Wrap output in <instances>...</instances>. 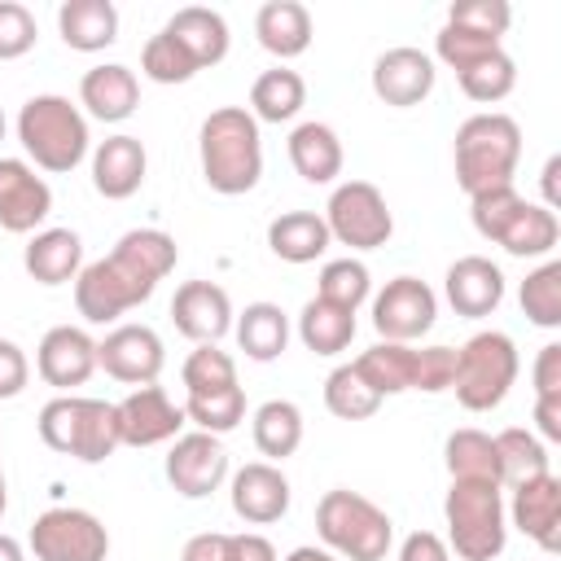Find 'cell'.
Returning a JSON list of instances; mask_svg holds the SVG:
<instances>
[{
  "instance_id": "1",
  "label": "cell",
  "mask_w": 561,
  "mask_h": 561,
  "mask_svg": "<svg viewBox=\"0 0 561 561\" xmlns=\"http://www.w3.org/2000/svg\"><path fill=\"white\" fill-rule=\"evenodd\" d=\"M180 245L171 232L162 228H131L118 237V245L88 263L75 276V307L88 324H114L118 316H127L131 307H140L158 280L175 267Z\"/></svg>"
},
{
  "instance_id": "2",
  "label": "cell",
  "mask_w": 561,
  "mask_h": 561,
  "mask_svg": "<svg viewBox=\"0 0 561 561\" xmlns=\"http://www.w3.org/2000/svg\"><path fill=\"white\" fill-rule=\"evenodd\" d=\"M197 158H202V175L215 193H224V197L250 193L263 175V136H259V123L250 118V110L245 105L210 110L197 131Z\"/></svg>"
},
{
  "instance_id": "3",
  "label": "cell",
  "mask_w": 561,
  "mask_h": 561,
  "mask_svg": "<svg viewBox=\"0 0 561 561\" xmlns=\"http://www.w3.org/2000/svg\"><path fill=\"white\" fill-rule=\"evenodd\" d=\"M18 140L31 167L53 171V175L75 171L92 149L88 114L70 96H57V92H39L18 110Z\"/></svg>"
},
{
  "instance_id": "4",
  "label": "cell",
  "mask_w": 561,
  "mask_h": 561,
  "mask_svg": "<svg viewBox=\"0 0 561 561\" xmlns=\"http://www.w3.org/2000/svg\"><path fill=\"white\" fill-rule=\"evenodd\" d=\"M451 158H456V184L469 197L486 193V188H500V184H513V171H517V158H522V127H517V118H508L500 110L465 118L456 127Z\"/></svg>"
},
{
  "instance_id": "5",
  "label": "cell",
  "mask_w": 561,
  "mask_h": 561,
  "mask_svg": "<svg viewBox=\"0 0 561 561\" xmlns=\"http://www.w3.org/2000/svg\"><path fill=\"white\" fill-rule=\"evenodd\" d=\"M39 438L44 447L75 456L83 465H101L123 447L118 438V408L88 394H57L39 408Z\"/></svg>"
},
{
  "instance_id": "6",
  "label": "cell",
  "mask_w": 561,
  "mask_h": 561,
  "mask_svg": "<svg viewBox=\"0 0 561 561\" xmlns=\"http://www.w3.org/2000/svg\"><path fill=\"white\" fill-rule=\"evenodd\" d=\"M316 530L324 548L342 561H386L394 543V522L381 504L351 486H333L316 504Z\"/></svg>"
},
{
  "instance_id": "7",
  "label": "cell",
  "mask_w": 561,
  "mask_h": 561,
  "mask_svg": "<svg viewBox=\"0 0 561 561\" xmlns=\"http://www.w3.org/2000/svg\"><path fill=\"white\" fill-rule=\"evenodd\" d=\"M447 548L460 561H495L508 543L504 486L495 482H451L443 500Z\"/></svg>"
},
{
  "instance_id": "8",
  "label": "cell",
  "mask_w": 561,
  "mask_h": 561,
  "mask_svg": "<svg viewBox=\"0 0 561 561\" xmlns=\"http://www.w3.org/2000/svg\"><path fill=\"white\" fill-rule=\"evenodd\" d=\"M517 342L500 329H482L473 333L460 351H456V377H451V390L460 399V408L469 412H491L508 399L513 381H517Z\"/></svg>"
},
{
  "instance_id": "9",
  "label": "cell",
  "mask_w": 561,
  "mask_h": 561,
  "mask_svg": "<svg viewBox=\"0 0 561 561\" xmlns=\"http://www.w3.org/2000/svg\"><path fill=\"white\" fill-rule=\"evenodd\" d=\"M324 228L337 245H351V250H377L390 241L394 232V215L381 197L377 184L368 180H342L333 193H329V206H324Z\"/></svg>"
},
{
  "instance_id": "10",
  "label": "cell",
  "mask_w": 561,
  "mask_h": 561,
  "mask_svg": "<svg viewBox=\"0 0 561 561\" xmlns=\"http://www.w3.org/2000/svg\"><path fill=\"white\" fill-rule=\"evenodd\" d=\"M26 548L35 552V561H105L110 557V530L101 526L96 513L75 508V504H57L31 522Z\"/></svg>"
},
{
  "instance_id": "11",
  "label": "cell",
  "mask_w": 561,
  "mask_h": 561,
  "mask_svg": "<svg viewBox=\"0 0 561 561\" xmlns=\"http://www.w3.org/2000/svg\"><path fill=\"white\" fill-rule=\"evenodd\" d=\"M434 316H438V294L421 276H394L373 298V329L381 333V342L412 346L434 329Z\"/></svg>"
},
{
  "instance_id": "12",
  "label": "cell",
  "mask_w": 561,
  "mask_h": 561,
  "mask_svg": "<svg viewBox=\"0 0 561 561\" xmlns=\"http://www.w3.org/2000/svg\"><path fill=\"white\" fill-rule=\"evenodd\" d=\"M167 482L184 495V500H206L224 486L228 478V451L219 443V434H206V430H193V434H180L171 438V451H167Z\"/></svg>"
},
{
  "instance_id": "13",
  "label": "cell",
  "mask_w": 561,
  "mask_h": 561,
  "mask_svg": "<svg viewBox=\"0 0 561 561\" xmlns=\"http://www.w3.org/2000/svg\"><path fill=\"white\" fill-rule=\"evenodd\" d=\"M162 364H167V351L149 324H114L96 342V368H105L123 386H153Z\"/></svg>"
},
{
  "instance_id": "14",
  "label": "cell",
  "mask_w": 561,
  "mask_h": 561,
  "mask_svg": "<svg viewBox=\"0 0 561 561\" xmlns=\"http://www.w3.org/2000/svg\"><path fill=\"white\" fill-rule=\"evenodd\" d=\"M53 215V188L26 158H0V228L4 232H39Z\"/></svg>"
},
{
  "instance_id": "15",
  "label": "cell",
  "mask_w": 561,
  "mask_h": 561,
  "mask_svg": "<svg viewBox=\"0 0 561 561\" xmlns=\"http://www.w3.org/2000/svg\"><path fill=\"white\" fill-rule=\"evenodd\" d=\"M118 408V438L123 447H158L180 438L184 425V408L171 403V394L162 386H136Z\"/></svg>"
},
{
  "instance_id": "16",
  "label": "cell",
  "mask_w": 561,
  "mask_h": 561,
  "mask_svg": "<svg viewBox=\"0 0 561 561\" xmlns=\"http://www.w3.org/2000/svg\"><path fill=\"white\" fill-rule=\"evenodd\" d=\"M508 491H513V500L504 504L508 522L526 539H535L543 552H557L561 548V478L548 469V473L526 478V482H517Z\"/></svg>"
},
{
  "instance_id": "17",
  "label": "cell",
  "mask_w": 561,
  "mask_h": 561,
  "mask_svg": "<svg viewBox=\"0 0 561 561\" xmlns=\"http://www.w3.org/2000/svg\"><path fill=\"white\" fill-rule=\"evenodd\" d=\"M35 373L57 386L61 394H70L75 386H83L92 373H96V342L88 329L79 324H57L39 337L35 346Z\"/></svg>"
},
{
  "instance_id": "18",
  "label": "cell",
  "mask_w": 561,
  "mask_h": 561,
  "mask_svg": "<svg viewBox=\"0 0 561 561\" xmlns=\"http://www.w3.org/2000/svg\"><path fill=\"white\" fill-rule=\"evenodd\" d=\"M434 57L421 53V48H386L377 61H373V92L377 101L394 105V110H412L421 105L430 92H434Z\"/></svg>"
},
{
  "instance_id": "19",
  "label": "cell",
  "mask_w": 561,
  "mask_h": 561,
  "mask_svg": "<svg viewBox=\"0 0 561 561\" xmlns=\"http://www.w3.org/2000/svg\"><path fill=\"white\" fill-rule=\"evenodd\" d=\"M171 324L188 342H197V346H206V342L219 346V337L232 329V298H228V289L215 285V280H184L175 289V298H171Z\"/></svg>"
},
{
  "instance_id": "20",
  "label": "cell",
  "mask_w": 561,
  "mask_h": 561,
  "mask_svg": "<svg viewBox=\"0 0 561 561\" xmlns=\"http://www.w3.org/2000/svg\"><path fill=\"white\" fill-rule=\"evenodd\" d=\"M232 513L250 526H272L289 513V478L280 473V465L267 460H250L232 473Z\"/></svg>"
},
{
  "instance_id": "21",
  "label": "cell",
  "mask_w": 561,
  "mask_h": 561,
  "mask_svg": "<svg viewBox=\"0 0 561 561\" xmlns=\"http://www.w3.org/2000/svg\"><path fill=\"white\" fill-rule=\"evenodd\" d=\"M443 294H447L456 316L482 320V316H491L504 302V272L491 259H482V254H465V259H456L447 267Z\"/></svg>"
},
{
  "instance_id": "22",
  "label": "cell",
  "mask_w": 561,
  "mask_h": 561,
  "mask_svg": "<svg viewBox=\"0 0 561 561\" xmlns=\"http://www.w3.org/2000/svg\"><path fill=\"white\" fill-rule=\"evenodd\" d=\"M79 105L88 118H101V123H123L136 114L140 105V79L131 66H92L83 79H79Z\"/></svg>"
},
{
  "instance_id": "23",
  "label": "cell",
  "mask_w": 561,
  "mask_h": 561,
  "mask_svg": "<svg viewBox=\"0 0 561 561\" xmlns=\"http://www.w3.org/2000/svg\"><path fill=\"white\" fill-rule=\"evenodd\" d=\"M145 171H149V158L136 136H110L92 149V188L110 202H127L131 193H140Z\"/></svg>"
},
{
  "instance_id": "24",
  "label": "cell",
  "mask_w": 561,
  "mask_h": 561,
  "mask_svg": "<svg viewBox=\"0 0 561 561\" xmlns=\"http://www.w3.org/2000/svg\"><path fill=\"white\" fill-rule=\"evenodd\" d=\"M22 267L39 285H66L83 272V241L75 228H39L22 250Z\"/></svg>"
},
{
  "instance_id": "25",
  "label": "cell",
  "mask_w": 561,
  "mask_h": 561,
  "mask_svg": "<svg viewBox=\"0 0 561 561\" xmlns=\"http://www.w3.org/2000/svg\"><path fill=\"white\" fill-rule=\"evenodd\" d=\"M193 61H197V70H206V66H219L224 57H228V22H224V13H215V9H206V4H188V9H175L171 18H167V26H162Z\"/></svg>"
},
{
  "instance_id": "26",
  "label": "cell",
  "mask_w": 561,
  "mask_h": 561,
  "mask_svg": "<svg viewBox=\"0 0 561 561\" xmlns=\"http://www.w3.org/2000/svg\"><path fill=\"white\" fill-rule=\"evenodd\" d=\"M289 162H294V171L307 180V184H333L337 175H342V162H346V153H342V140H337V131L329 127V123H298L294 131H289Z\"/></svg>"
},
{
  "instance_id": "27",
  "label": "cell",
  "mask_w": 561,
  "mask_h": 561,
  "mask_svg": "<svg viewBox=\"0 0 561 561\" xmlns=\"http://www.w3.org/2000/svg\"><path fill=\"white\" fill-rule=\"evenodd\" d=\"M254 35H259V44H263L272 57H280V61L302 57V53L311 48V13H307V4H298V0H267V4L254 13Z\"/></svg>"
},
{
  "instance_id": "28",
  "label": "cell",
  "mask_w": 561,
  "mask_h": 561,
  "mask_svg": "<svg viewBox=\"0 0 561 561\" xmlns=\"http://www.w3.org/2000/svg\"><path fill=\"white\" fill-rule=\"evenodd\" d=\"M57 31L75 53H101L118 39V9L110 0H66L57 9Z\"/></svg>"
},
{
  "instance_id": "29",
  "label": "cell",
  "mask_w": 561,
  "mask_h": 561,
  "mask_svg": "<svg viewBox=\"0 0 561 561\" xmlns=\"http://www.w3.org/2000/svg\"><path fill=\"white\" fill-rule=\"evenodd\" d=\"M267 245L285 263H316L333 245V237L324 228V215H316V210H285V215H276L267 224Z\"/></svg>"
},
{
  "instance_id": "30",
  "label": "cell",
  "mask_w": 561,
  "mask_h": 561,
  "mask_svg": "<svg viewBox=\"0 0 561 561\" xmlns=\"http://www.w3.org/2000/svg\"><path fill=\"white\" fill-rule=\"evenodd\" d=\"M232 333L254 364H272L289 346V316L276 302H250L241 316H232Z\"/></svg>"
},
{
  "instance_id": "31",
  "label": "cell",
  "mask_w": 561,
  "mask_h": 561,
  "mask_svg": "<svg viewBox=\"0 0 561 561\" xmlns=\"http://www.w3.org/2000/svg\"><path fill=\"white\" fill-rule=\"evenodd\" d=\"M307 105V83L289 66H272L250 88V118L254 123H289Z\"/></svg>"
},
{
  "instance_id": "32",
  "label": "cell",
  "mask_w": 561,
  "mask_h": 561,
  "mask_svg": "<svg viewBox=\"0 0 561 561\" xmlns=\"http://www.w3.org/2000/svg\"><path fill=\"white\" fill-rule=\"evenodd\" d=\"M250 430H254V447H259V456H267V465H280L285 456H294L302 447V412L289 399L259 403Z\"/></svg>"
},
{
  "instance_id": "33",
  "label": "cell",
  "mask_w": 561,
  "mask_h": 561,
  "mask_svg": "<svg viewBox=\"0 0 561 561\" xmlns=\"http://www.w3.org/2000/svg\"><path fill=\"white\" fill-rule=\"evenodd\" d=\"M443 460L451 482H495L500 486V456L486 430H451L443 443Z\"/></svg>"
},
{
  "instance_id": "34",
  "label": "cell",
  "mask_w": 561,
  "mask_h": 561,
  "mask_svg": "<svg viewBox=\"0 0 561 561\" xmlns=\"http://www.w3.org/2000/svg\"><path fill=\"white\" fill-rule=\"evenodd\" d=\"M355 337V311H342L324 298H311L298 311V342L311 355H342Z\"/></svg>"
},
{
  "instance_id": "35",
  "label": "cell",
  "mask_w": 561,
  "mask_h": 561,
  "mask_svg": "<svg viewBox=\"0 0 561 561\" xmlns=\"http://www.w3.org/2000/svg\"><path fill=\"white\" fill-rule=\"evenodd\" d=\"M355 373L386 399V394H403L412 390V364H416V346H403V342H377L368 346L359 359H351Z\"/></svg>"
},
{
  "instance_id": "36",
  "label": "cell",
  "mask_w": 561,
  "mask_h": 561,
  "mask_svg": "<svg viewBox=\"0 0 561 561\" xmlns=\"http://www.w3.org/2000/svg\"><path fill=\"white\" fill-rule=\"evenodd\" d=\"M495 438V456H500V486H517L526 478H539L548 473V447L539 434L522 430V425H508Z\"/></svg>"
},
{
  "instance_id": "37",
  "label": "cell",
  "mask_w": 561,
  "mask_h": 561,
  "mask_svg": "<svg viewBox=\"0 0 561 561\" xmlns=\"http://www.w3.org/2000/svg\"><path fill=\"white\" fill-rule=\"evenodd\" d=\"M557 241H561L557 210H548V206H539V202H526L522 215H517V224L504 232L500 245H504L513 259H543V254H552Z\"/></svg>"
},
{
  "instance_id": "38",
  "label": "cell",
  "mask_w": 561,
  "mask_h": 561,
  "mask_svg": "<svg viewBox=\"0 0 561 561\" xmlns=\"http://www.w3.org/2000/svg\"><path fill=\"white\" fill-rule=\"evenodd\" d=\"M324 408H329L337 421H368V416H377L381 394L355 373V364H337V368L324 377Z\"/></svg>"
},
{
  "instance_id": "39",
  "label": "cell",
  "mask_w": 561,
  "mask_h": 561,
  "mask_svg": "<svg viewBox=\"0 0 561 561\" xmlns=\"http://www.w3.org/2000/svg\"><path fill=\"white\" fill-rule=\"evenodd\" d=\"M517 298H522V311L530 324L561 329V259H548L535 272H526Z\"/></svg>"
},
{
  "instance_id": "40",
  "label": "cell",
  "mask_w": 561,
  "mask_h": 561,
  "mask_svg": "<svg viewBox=\"0 0 561 561\" xmlns=\"http://www.w3.org/2000/svg\"><path fill=\"white\" fill-rule=\"evenodd\" d=\"M456 79H460V92H465L469 101H478V105H495V101H504V96L513 92V83H517V66H513V57H508L504 48H495V53L478 57L473 66H465Z\"/></svg>"
},
{
  "instance_id": "41",
  "label": "cell",
  "mask_w": 561,
  "mask_h": 561,
  "mask_svg": "<svg viewBox=\"0 0 561 561\" xmlns=\"http://www.w3.org/2000/svg\"><path fill=\"white\" fill-rule=\"evenodd\" d=\"M373 294V280H368V267L359 259H333L320 267V285H316V298L342 307V311H359Z\"/></svg>"
},
{
  "instance_id": "42",
  "label": "cell",
  "mask_w": 561,
  "mask_h": 561,
  "mask_svg": "<svg viewBox=\"0 0 561 561\" xmlns=\"http://www.w3.org/2000/svg\"><path fill=\"white\" fill-rule=\"evenodd\" d=\"M184 421H193L206 434H228L245 421V390L228 386V390H210V394H188L184 399Z\"/></svg>"
},
{
  "instance_id": "43",
  "label": "cell",
  "mask_w": 561,
  "mask_h": 561,
  "mask_svg": "<svg viewBox=\"0 0 561 561\" xmlns=\"http://www.w3.org/2000/svg\"><path fill=\"white\" fill-rule=\"evenodd\" d=\"M469 215H473V228H478V237H486V241H504V232L517 224V215H522V206H526V197L513 188V184H500V188H486V193H473L469 197Z\"/></svg>"
},
{
  "instance_id": "44",
  "label": "cell",
  "mask_w": 561,
  "mask_h": 561,
  "mask_svg": "<svg viewBox=\"0 0 561 561\" xmlns=\"http://www.w3.org/2000/svg\"><path fill=\"white\" fill-rule=\"evenodd\" d=\"M180 377H184V390H188V394H210V390L237 386V364H232L228 351H219L215 342H206V346H197V351L184 359Z\"/></svg>"
},
{
  "instance_id": "45",
  "label": "cell",
  "mask_w": 561,
  "mask_h": 561,
  "mask_svg": "<svg viewBox=\"0 0 561 561\" xmlns=\"http://www.w3.org/2000/svg\"><path fill=\"white\" fill-rule=\"evenodd\" d=\"M140 70H145V79H153V83H188V79L197 75V61H193L167 31H158V35H149L145 48H140Z\"/></svg>"
},
{
  "instance_id": "46",
  "label": "cell",
  "mask_w": 561,
  "mask_h": 561,
  "mask_svg": "<svg viewBox=\"0 0 561 561\" xmlns=\"http://www.w3.org/2000/svg\"><path fill=\"white\" fill-rule=\"evenodd\" d=\"M508 22H513V9H508L504 0H456V4L447 9V26L473 31V35L495 39V44H500V35L508 31Z\"/></svg>"
},
{
  "instance_id": "47",
  "label": "cell",
  "mask_w": 561,
  "mask_h": 561,
  "mask_svg": "<svg viewBox=\"0 0 561 561\" xmlns=\"http://www.w3.org/2000/svg\"><path fill=\"white\" fill-rule=\"evenodd\" d=\"M39 39V26H35V13L18 0H0V61H18L35 48Z\"/></svg>"
},
{
  "instance_id": "48",
  "label": "cell",
  "mask_w": 561,
  "mask_h": 561,
  "mask_svg": "<svg viewBox=\"0 0 561 561\" xmlns=\"http://www.w3.org/2000/svg\"><path fill=\"white\" fill-rule=\"evenodd\" d=\"M495 48H500L495 39H482V35L460 31V26H447V22H443V31L434 35V53H438V61H443V66H451L456 75H460L465 66H473L478 57L495 53Z\"/></svg>"
},
{
  "instance_id": "49",
  "label": "cell",
  "mask_w": 561,
  "mask_h": 561,
  "mask_svg": "<svg viewBox=\"0 0 561 561\" xmlns=\"http://www.w3.org/2000/svg\"><path fill=\"white\" fill-rule=\"evenodd\" d=\"M451 377H456V351H451V346H421V351H416L412 390L438 394V390H451Z\"/></svg>"
},
{
  "instance_id": "50",
  "label": "cell",
  "mask_w": 561,
  "mask_h": 561,
  "mask_svg": "<svg viewBox=\"0 0 561 561\" xmlns=\"http://www.w3.org/2000/svg\"><path fill=\"white\" fill-rule=\"evenodd\" d=\"M26 381H31V359H26V351H22L18 342L0 337V403H4V399H18V394L26 390Z\"/></svg>"
},
{
  "instance_id": "51",
  "label": "cell",
  "mask_w": 561,
  "mask_h": 561,
  "mask_svg": "<svg viewBox=\"0 0 561 561\" xmlns=\"http://www.w3.org/2000/svg\"><path fill=\"white\" fill-rule=\"evenodd\" d=\"M530 377H535V399H561V342L539 346Z\"/></svg>"
},
{
  "instance_id": "52",
  "label": "cell",
  "mask_w": 561,
  "mask_h": 561,
  "mask_svg": "<svg viewBox=\"0 0 561 561\" xmlns=\"http://www.w3.org/2000/svg\"><path fill=\"white\" fill-rule=\"evenodd\" d=\"M224 561H280L267 535L241 530V535H224Z\"/></svg>"
},
{
  "instance_id": "53",
  "label": "cell",
  "mask_w": 561,
  "mask_h": 561,
  "mask_svg": "<svg viewBox=\"0 0 561 561\" xmlns=\"http://www.w3.org/2000/svg\"><path fill=\"white\" fill-rule=\"evenodd\" d=\"M399 561H451V548L443 535L434 530H412L403 543H399Z\"/></svg>"
},
{
  "instance_id": "54",
  "label": "cell",
  "mask_w": 561,
  "mask_h": 561,
  "mask_svg": "<svg viewBox=\"0 0 561 561\" xmlns=\"http://www.w3.org/2000/svg\"><path fill=\"white\" fill-rule=\"evenodd\" d=\"M180 561H224V535L219 530H202L184 543Z\"/></svg>"
},
{
  "instance_id": "55",
  "label": "cell",
  "mask_w": 561,
  "mask_h": 561,
  "mask_svg": "<svg viewBox=\"0 0 561 561\" xmlns=\"http://www.w3.org/2000/svg\"><path fill=\"white\" fill-rule=\"evenodd\" d=\"M535 430L543 443H561V399H535Z\"/></svg>"
},
{
  "instance_id": "56",
  "label": "cell",
  "mask_w": 561,
  "mask_h": 561,
  "mask_svg": "<svg viewBox=\"0 0 561 561\" xmlns=\"http://www.w3.org/2000/svg\"><path fill=\"white\" fill-rule=\"evenodd\" d=\"M557 175H561V158L552 153V158L543 162V206H548V210H557V206H561V188H557Z\"/></svg>"
},
{
  "instance_id": "57",
  "label": "cell",
  "mask_w": 561,
  "mask_h": 561,
  "mask_svg": "<svg viewBox=\"0 0 561 561\" xmlns=\"http://www.w3.org/2000/svg\"><path fill=\"white\" fill-rule=\"evenodd\" d=\"M285 561H342V557H333L329 548H316V543H302V548H294Z\"/></svg>"
},
{
  "instance_id": "58",
  "label": "cell",
  "mask_w": 561,
  "mask_h": 561,
  "mask_svg": "<svg viewBox=\"0 0 561 561\" xmlns=\"http://www.w3.org/2000/svg\"><path fill=\"white\" fill-rule=\"evenodd\" d=\"M0 561H26V548L4 530H0Z\"/></svg>"
},
{
  "instance_id": "59",
  "label": "cell",
  "mask_w": 561,
  "mask_h": 561,
  "mask_svg": "<svg viewBox=\"0 0 561 561\" xmlns=\"http://www.w3.org/2000/svg\"><path fill=\"white\" fill-rule=\"evenodd\" d=\"M4 508H9V482H4V469H0V517H4Z\"/></svg>"
},
{
  "instance_id": "60",
  "label": "cell",
  "mask_w": 561,
  "mask_h": 561,
  "mask_svg": "<svg viewBox=\"0 0 561 561\" xmlns=\"http://www.w3.org/2000/svg\"><path fill=\"white\" fill-rule=\"evenodd\" d=\"M4 127H9V123H4V110H0V140H4Z\"/></svg>"
}]
</instances>
